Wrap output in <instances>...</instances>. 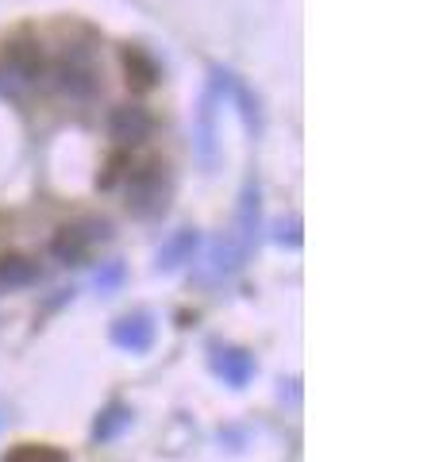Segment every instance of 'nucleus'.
<instances>
[{
  "mask_svg": "<svg viewBox=\"0 0 439 462\" xmlns=\"http://www.w3.org/2000/svg\"><path fill=\"white\" fill-rule=\"evenodd\" d=\"M51 89L62 93L73 105H89L100 93V74H97V54L85 42H66L62 54L51 62Z\"/></svg>",
  "mask_w": 439,
  "mask_h": 462,
  "instance_id": "1",
  "label": "nucleus"
},
{
  "mask_svg": "<svg viewBox=\"0 0 439 462\" xmlns=\"http://www.w3.org/2000/svg\"><path fill=\"white\" fill-rule=\"evenodd\" d=\"M127 181V208L151 220V216L166 212V200H170V178H166V166L163 162H131V170L124 173Z\"/></svg>",
  "mask_w": 439,
  "mask_h": 462,
  "instance_id": "2",
  "label": "nucleus"
},
{
  "mask_svg": "<svg viewBox=\"0 0 439 462\" xmlns=\"http://www.w3.org/2000/svg\"><path fill=\"white\" fill-rule=\"evenodd\" d=\"M105 239H108V224L100 220V216H81V220H70L54 231L51 254L66 266H81Z\"/></svg>",
  "mask_w": 439,
  "mask_h": 462,
  "instance_id": "3",
  "label": "nucleus"
},
{
  "mask_svg": "<svg viewBox=\"0 0 439 462\" xmlns=\"http://www.w3.org/2000/svg\"><path fill=\"white\" fill-rule=\"evenodd\" d=\"M5 78L12 85H16V81L20 85H42L51 78V54H47V47L35 42V39H27V35L5 42Z\"/></svg>",
  "mask_w": 439,
  "mask_h": 462,
  "instance_id": "4",
  "label": "nucleus"
},
{
  "mask_svg": "<svg viewBox=\"0 0 439 462\" xmlns=\"http://www.w3.org/2000/svg\"><path fill=\"white\" fill-rule=\"evenodd\" d=\"M108 132L120 147H143L146 135L154 132V116L146 112L143 105H124V108H112L108 112Z\"/></svg>",
  "mask_w": 439,
  "mask_h": 462,
  "instance_id": "5",
  "label": "nucleus"
},
{
  "mask_svg": "<svg viewBox=\"0 0 439 462\" xmlns=\"http://www.w3.org/2000/svg\"><path fill=\"white\" fill-rule=\"evenodd\" d=\"M112 343L120 346V351H131V355L151 351V343H154L151 316H124L120 324H112Z\"/></svg>",
  "mask_w": 439,
  "mask_h": 462,
  "instance_id": "6",
  "label": "nucleus"
},
{
  "mask_svg": "<svg viewBox=\"0 0 439 462\" xmlns=\"http://www.w3.org/2000/svg\"><path fill=\"white\" fill-rule=\"evenodd\" d=\"M258 220H262L258 185H255V181H247L243 200H239V212H236V239L243 243L247 251H251V247H255V239H258Z\"/></svg>",
  "mask_w": 439,
  "mask_h": 462,
  "instance_id": "7",
  "label": "nucleus"
},
{
  "mask_svg": "<svg viewBox=\"0 0 439 462\" xmlns=\"http://www.w3.org/2000/svg\"><path fill=\"white\" fill-rule=\"evenodd\" d=\"M212 370L224 378L228 385H247L255 374V358L243 355V351H231V346H224V351L212 355Z\"/></svg>",
  "mask_w": 439,
  "mask_h": 462,
  "instance_id": "8",
  "label": "nucleus"
},
{
  "mask_svg": "<svg viewBox=\"0 0 439 462\" xmlns=\"http://www.w3.org/2000/svg\"><path fill=\"white\" fill-rule=\"evenodd\" d=\"M124 66H127V81H135V89H154L158 78H163L158 62L143 47H127L124 51Z\"/></svg>",
  "mask_w": 439,
  "mask_h": 462,
  "instance_id": "9",
  "label": "nucleus"
},
{
  "mask_svg": "<svg viewBox=\"0 0 439 462\" xmlns=\"http://www.w3.org/2000/svg\"><path fill=\"white\" fill-rule=\"evenodd\" d=\"M39 282V263L23 254H5L0 258V285L5 289H23V285H35Z\"/></svg>",
  "mask_w": 439,
  "mask_h": 462,
  "instance_id": "10",
  "label": "nucleus"
},
{
  "mask_svg": "<svg viewBox=\"0 0 439 462\" xmlns=\"http://www.w3.org/2000/svg\"><path fill=\"white\" fill-rule=\"evenodd\" d=\"M197 231H178L163 251H158V266L163 270H173V266H182V263H193V254H197Z\"/></svg>",
  "mask_w": 439,
  "mask_h": 462,
  "instance_id": "11",
  "label": "nucleus"
},
{
  "mask_svg": "<svg viewBox=\"0 0 439 462\" xmlns=\"http://www.w3.org/2000/svg\"><path fill=\"white\" fill-rule=\"evenodd\" d=\"M243 258H247V247L236 236H228V239H220L212 247V270L216 273H236L243 266Z\"/></svg>",
  "mask_w": 439,
  "mask_h": 462,
  "instance_id": "12",
  "label": "nucleus"
},
{
  "mask_svg": "<svg viewBox=\"0 0 439 462\" xmlns=\"http://www.w3.org/2000/svg\"><path fill=\"white\" fill-rule=\"evenodd\" d=\"M127 424H131V412L124 409L120 401H116V404H108V409L97 416V424H93V439H100V443H105V439H116Z\"/></svg>",
  "mask_w": 439,
  "mask_h": 462,
  "instance_id": "13",
  "label": "nucleus"
},
{
  "mask_svg": "<svg viewBox=\"0 0 439 462\" xmlns=\"http://www.w3.org/2000/svg\"><path fill=\"white\" fill-rule=\"evenodd\" d=\"M5 462H70L58 447H39V443H23V447H16Z\"/></svg>",
  "mask_w": 439,
  "mask_h": 462,
  "instance_id": "14",
  "label": "nucleus"
},
{
  "mask_svg": "<svg viewBox=\"0 0 439 462\" xmlns=\"http://www.w3.org/2000/svg\"><path fill=\"white\" fill-rule=\"evenodd\" d=\"M212 97L216 93H204V105H201V158L212 162Z\"/></svg>",
  "mask_w": 439,
  "mask_h": 462,
  "instance_id": "15",
  "label": "nucleus"
},
{
  "mask_svg": "<svg viewBox=\"0 0 439 462\" xmlns=\"http://www.w3.org/2000/svg\"><path fill=\"white\" fill-rule=\"evenodd\" d=\"M120 273H124L120 266H108V270H105V273H100V278H97V285H100V289H112L116 282H120Z\"/></svg>",
  "mask_w": 439,
  "mask_h": 462,
  "instance_id": "16",
  "label": "nucleus"
},
{
  "mask_svg": "<svg viewBox=\"0 0 439 462\" xmlns=\"http://www.w3.org/2000/svg\"><path fill=\"white\" fill-rule=\"evenodd\" d=\"M0 93H16V85H12L5 74H0Z\"/></svg>",
  "mask_w": 439,
  "mask_h": 462,
  "instance_id": "17",
  "label": "nucleus"
}]
</instances>
